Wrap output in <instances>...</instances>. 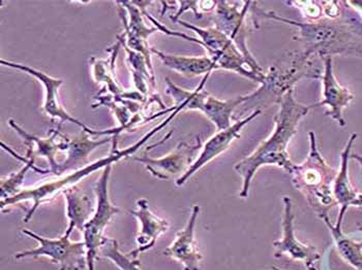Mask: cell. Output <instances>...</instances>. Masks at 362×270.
<instances>
[{
	"instance_id": "cell-1",
	"label": "cell",
	"mask_w": 362,
	"mask_h": 270,
	"mask_svg": "<svg viewBox=\"0 0 362 270\" xmlns=\"http://www.w3.org/2000/svg\"><path fill=\"white\" fill-rule=\"evenodd\" d=\"M250 12L256 28H259V19L281 22L296 28L294 39L305 42L307 48L322 59L334 56L362 58V20L356 13L343 10L337 20L323 18L318 21L298 22L262 10L256 2H252Z\"/></svg>"
},
{
	"instance_id": "cell-2",
	"label": "cell",
	"mask_w": 362,
	"mask_h": 270,
	"mask_svg": "<svg viewBox=\"0 0 362 270\" xmlns=\"http://www.w3.org/2000/svg\"><path fill=\"white\" fill-rule=\"evenodd\" d=\"M314 108V104L296 102L294 90H290L279 104V111L274 116V129L251 155L236 163L234 171L243 178L239 197L247 198L252 178L263 166H276L291 175L295 163L290 159L288 146L297 133L299 123Z\"/></svg>"
},
{
	"instance_id": "cell-3",
	"label": "cell",
	"mask_w": 362,
	"mask_h": 270,
	"mask_svg": "<svg viewBox=\"0 0 362 270\" xmlns=\"http://www.w3.org/2000/svg\"><path fill=\"white\" fill-rule=\"evenodd\" d=\"M182 111L183 109L181 106H177L175 111L169 113V116H168L164 121L160 122V124H158V126L153 127L151 131H148L137 142L127 147L126 149H118V136L119 135H114L113 140H112L113 146H112L110 153L106 157L84 165L81 168L74 171L70 175L57 176V178H55V180L42 183L41 185H37V186L30 187V188L22 189V191L18 193L17 195L6 198V200H1V209H4V207L20 204L21 202H33V205H31L30 209H29L28 213L25 214V216H24V222L28 223L42 203L50 202L58 194L64 193L66 189L75 187L78 183L81 182L86 176L93 175V173H97L100 169H105L109 165H113L114 163L124 159V158L132 157L153 135H156L158 131L162 130L165 127H167L169 123H171L172 120H174V118H176V116Z\"/></svg>"
},
{
	"instance_id": "cell-4",
	"label": "cell",
	"mask_w": 362,
	"mask_h": 270,
	"mask_svg": "<svg viewBox=\"0 0 362 270\" xmlns=\"http://www.w3.org/2000/svg\"><path fill=\"white\" fill-rule=\"evenodd\" d=\"M317 56L305 49L301 52H291L272 64L265 71L264 81L254 92L247 95V100L243 106H249V109L263 111V109L279 104L290 90H294L295 84L300 80L321 79L323 68L315 66Z\"/></svg>"
},
{
	"instance_id": "cell-5",
	"label": "cell",
	"mask_w": 362,
	"mask_h": 270,
	"mask_svg": "<svg viewBox=\"0 0 362 270\" xmlns=\"http://www.w3.org/2000/svg\"><path fill=\"white\" fill-rule=\"evenodd\" d=\"M310 152L305 161L295 164L291 176L293 185L298 190L313 211L319 216L337 205L334 196V183L337 171L332 168L318 149L316 133H308Z\"/></svg>"
},
{
	"instance_id": "cell-6",
	"label": "cell",
	"mask_w": 362,
	"mask_h": 270,
	"mask_svg": "<svg viewBox=\"0 0 362 270\" xmlns=\"http://www.w3.org/2000/svg\"><path fill=\"white\" fill-rule=\"evenodd\" d=\"M210 75L211 73L204 75L199 86L193 91L181 88L167 78V94L173 98L175 102L174 106H181L183 111H201L214 123L216 130H225L231 126L232 116L235 109L247 102V95L237 96L229 100L214 97L204 89Z\"/></svg>"
},
{
	"instance_id": "cell-7",
	"label": "cell",
	"mask_w": 362,
	"mask_h": 270,
	"mask_svg": "<svg viewBox=\"0 0 362 270\" xmlns=\"http://www.w3.org/2000/svg\"><path fill=\"white\" fill-rule=\"evenodd\" d=\"M177 23H180L183 27L193 31L199 37V39H196V37H192L181 32L180 39L203 47L207 52V56H209L218 64V68L234 71L237 75L251 80L254 82H258L259 85L262 84L264 81L265 73L259 75V73H254L250 68L249 63L241 54L235 44L218 28L214 26L207 28L199 27V26L187 23L182 20H180Z\"/></svg>"
},
{
	"instance_id": "cell-8",
	"label": "cell",
	"mask_w": 362,
	"mask_h": 270,
	"mask_svg": "<svg viewBox=\"0 0 362 270\" xmlns=\"http://www.w3.org/2000/svg\"><path fill=\"white\" fill-rule=\"evenodd\" d=\"M74 227L69 225L68 229L60 238H48L31 231L23 229L25 235L35 240L37 247L15 254V259H37L41 257L50 259L51 262L59 265L60 270H79L86 265V249L82 242H71V234Z\"/></svg>"
},
{
	"instance_id": "cell-9",
	"label": "cell",
	"mask_w": 362,
	"mask_h": 270,
	"mask_svg": "<svg viewBox=\"0 0 362 270\" xmlns=\"http://www.w3.org/2000/svg\"><path fill=\"white\" fill-rule=\"evenodd\" d=\"M112 165L103 169L102 175L95 185V196H97V209L95 213L85 224L83 229V242L86 249L87 270H95L100 247L104 243L105 230L110 224L114 216L120 213L122 209L111 202L109 196V180H110Z\"/></svg>"
},
{
	"instance_id": "cell-10",
	"label": "cell",
	"mask_w": 362,
	"mask_h": 270,
	"mask_svg": "<svg viewBox=\"0 0 362 270\" xmlns=\"http://www.w3.org/2000/svg\"><path fill=\"white\" fill-rule=\"evenodd\" d=\"M252 1H216L214 10V27L225 33L235 44L250 68L259 75H264L247 46V16L251 10Z\"/></svg>"
},
{
	"instance_id": "cell-11",
	"label": "cell",
	"mask_w": 362,
	"mask_h": 270,
	"mask_svg": "<svg viewBox=\"0 0 362 270\" xmlns=\"http://www.w3.org/2000/svg\"><path fill=\"white\" fill-rule=\"evenodd\" d=\"M0 63H1V66H6V68L23 71V73L33 75V78H35V79L39 80L42 82L45 89L42 111L49 117L59 120V125H62V123L64 122H71L73 124L77 125L82 130L89 133L90 135L107 136V137L108 136L119 135L124 131L122 127H115V128L107 129V130H93V129L86 126L84 123L79 121V120L74 118L71 113H69L64 108H62L59 99V89L64 84V80L56 79V78L47 75L44 71L30 68L28 66H24V64L17 63V62L1 59L0 60Z\"/></svg>"
},
{
	"instance_id": "cell-12",
	"label": "cell",
	"mask_w": 362,
	"mask_h": 270,
	"mask_svg": "<svg viewBox=\"0 0 362 270\" xmlns=\"http://www.w3.org/2000/svg\"><path fill=\"white\" fill-rule=\"evenodd\" d=\"M262 113V111H252L249 115L239 119L238 121L233 123L229 128L225 130L216 131V135L211 136L206 142L202 146L200 154L193 164L187 169V173H183L176 180V186L182 187L185 183L189 180L194 175H196L201 168L209 164L212 160L218 158V156L225 153L230 148L234 140L240 137L241 131L252 120L256 119L258 116Z\"/></svg>"
},
{
	"instance_id": "cell-13",
	"label": "cell",
	"mask_w": 362,
	"mask_h": 270,
	"mask_svg": "<svg viewBox=\"0 0 362 270\" xmlns=\"http://www.w3.org/2000/svg\"><path fill=\"white\" fill-rule=\"evenodd\" d=\"M284 215L281 228L283 235L281 240L274 243V254L276 257L286 255L293 260L305 263L310 270H317L316 263L320 260L321 256L317 247L301 243L295 233V215L293 211V202L289 196H284Z\"/></svg>"
},
{
	"instance_id": "cell-14",
	"label": "cell",
	"mask_w": 362,
	"mask_h": 270,
	"mask_svg": "<svg viewBox=\"0 0 362 270\" xmlns=\"http://www.w3.org/2000/svg\"><path fill=\"white\" fill-rule=\"evenodd\" d=\"M202 149V140L200 136L196 138L194 144L181 142L173 151L164 157L151 158L147 155L134 157L135 161L145 165L147 171L156 178L168 180L171 176L183 175L193 164L197 152Z\"/></svg>"
},
{
	"instance_id": "cell-15",
	"label": "cell",
	"mask_w": 362,
	"mask_h": 270,
	"mask_svg": "<svg viewBox=\"0 0 362 270\" xmlns=\"http://www.w3.org/2000/svg\"><path fill=\"white\" fill-rule=\"evenodd\" d=\"M323 71H322V99L314 108L326 106V116L332 118L341 127H345L344 109L354 100V94L348 88L339 84L334 70V60L332 57L324 58Z\"/></svg>"
},
{
	"instance_id": "cell-16",
	"label": "cell",
	"mask_w": 362,
	"mask_h": 270,
	"mask_svg": "<svg viewBox=\"0 0 362 270\" xmlns=\"http://www.w3.org/2000/svg\"><path fill=\"white\" fill-rule=\"evenodd\" d=\"M200 209L199 205H194L187 224L177 232L173 243L164 251V255L180 263L183 270H200L203 260L195 236L197 219Z\"/></svg>"
},
{
	"instance_id": "cell-17",
	"label": "cell",
	"mask_w": 362,
	"mask_h": 270,
	"mask_svg": "<svg viewBox=\"0 0 362 270\" xmlns=\"http://www.w3.org/2000/svg\"><path fill=\"white\" fill-rule=\"evenodd\" d=\"M131 214L139 221L141 224L140 232L136 238L137 249L129 254L132 258L137 259L140 254L153 249L158 238L162 234L166 233L170 225L168 221L153 213L148 202L144 198L138 200L137 209L132 211Z\"/></svg>"
},
{
	"instance_id": "cell-18",
	"label": "cell",
	"mask_w": 362,
	"mask_h": 270,
	"mask_svg": "<svg viewBox=\"0 0 362 270\" xmlns=\"http://www.w3.org/2000/svg\"><path fill=\"white\" fill-rule=\"evenodd\" d=\"M119 42L114 44L113 48L108 50L111 53V57L109 60L97 59V58H91L90 63L93 68V75L95 81L103 82L104 89L106 92L111 93L114 99H127L134 100V102H146V96L141 94L140 92H131L126 91L124 87L118 82L115 75V61L117 58L118 50H119Z\"/></svg>"
},
{
	"instance_id": "cell-19",
	"label": "cell",
	"mask_w": 362,
	"mask_h": 270,
	"mask_svg": "<svg viewBox=\"0 0 362 270\" xmlns=\"http://www.w3.org/2000/svg\"><path fill=\"white\" fill-rule=\"evenodd\" d=\"M8 125L18 133L28 146L35 149V155L46 158L50 166V171L53 175H57L59 163L56 161V154L59 151H66V135L60 133V126L57 129L50 130V135L47 137L30 135L24 130L20 125L13 119L8 120Z\"/></svg>"
},
{
	"instance_id": "cell-20",
	"label": "cell",
	"mask_w": 362,
	"mask_h": 270,
	"mask_svg": "<svg viewBox=\"0 0 362 270\" xmlns=\"http://www.w3.org/2000/svg\"><path fill=\"white\" fill-rule=\"evenodd\" d=\"M90 136L93 135L83 130L81 135L74 136V137L66 135V151L64 152H66V158L64 162L59 163L57 175L55 176H64L66 171H70L71 169L76 171L81 168L80 165L86 163L87 158L95 149L103 145L108 144L113 140V136H108L104 140H91Z\"/></svg>"
},
{
	"instance_id": "cell-21",
	"label": "cell",
	"mask_w": 362,
	"mask_h": 270,
	"mask_svg": "<svg viewBox=\"0 0 362 270\" xmlns=\"http://www.w3.org/2000/svg\"><path fill=\"white\" fill-rule=\"evenodd\" d=\"M151 53L156 55L168 68L187 77L206 75L216 69H220L218 64L209 56L173 55L156 48H151Z\"/></svg>"
},
{
	"instance_id": "cell-22",
	"label": "cell",
	"mask_w": 362,
	"mask_h": 270,
	"mask_svg": "<svg viewBox=\"0 0 362 270\" xmlns=\"http://www.w3.org/2000/svg\"><path fill=\"white\" fill-rule=\"evenodd\" d=\"M357 136H358L357 133H352L349 137L345 149L341 154V166L337 171L334 183V196L337 205H341L339 216H337L339 220H344L348 207L352 205L353 202L358 196L356 190L353 188L350 176H349V160L351 159V149H352Z\"/></svg>"
},
{
	"instance_id": "cell-23",
	"label": "cell",
	"mask_w": 362,
	"mask_h": 270,
	"mask_svg": "<svg viewBox=\"0 0 362 270\" xmlns=\"http://www.w3.org/2000/svg\"><path fill=\"white\" fill-rule=\"evenodd\" d=\"M321 220L329 229L341 258L355 269L362 270V243L354 242L344 233L341 230L343 221L337 220L335 224H332L328 216H321Z\"/></svg>"
},
{
	"instance_id": "cell-24",
	"label": "cell",
	"mask_w": 362,
	"mask_h": 270,
	"mask_svg": "<svg viewBox=\"0 0 362 270\" xmlns=\"http://www.w3.org/2000/svg\"><path fill=\"white\" fill-rule=\"evenodd\" d=\"M62 194L66 200L69 225L83 231L85 224L91 218L93 205L90 200L76 186L66 189Z\"/></svg>"
},
{
	"instance_id": "cell-25",
	"label": "cell",
	"mask_w": 362,
	"mask_h": 270,
	"mask_svg": "<svg viewBox=\"0 0 362 270\" xmlns=\"http://www.w3.org/2000/svg\"><path fill=\"white\" fill-rule=\"evenodd\" d=\"M120 42L122 48L127 52V66H129V71H131L132 77H133L134 84H135L138 92L146 96L148 93V89H151L153 91L156 90V78L153 77L151 71H149L148 64H147L144 56L132 50L124 42Z\"/></svg>"
},
{
	"instance_id": "cell-26",
	"label": "cell",
	"mask_w": 362,
	"mask_h": 270,
	"mask_svg": "<svg viewBox=\"0 0 362 270\" xmlns=\"http://www.w3.org/2000/svg\"><path fill=\"white\" fill-rule=\"evenodd\" d=\"M35 158H37V155H35V149L28 146V157L24 158V159L21 158L22 161L25 163V165L20 171L1 178V185H0L1 200L13 197V196L17 195L18 193L22 191L21 186L29 169H35V171H39V173H44L41 169L35 167Z\"/></svg>"
},
{
	"instance_id": "cell-27",
	"label": "cell",
	"mask_w": 362,
	"mask_h": 270,
	"mask_svg": "<svg viewBox=\"0 0 362 270\" xmlns=\"http://www.w3.org/2000/svg\"><path fill=\"white\" fill-rule=\"evenodd\" d=\"M288 4L294 6L297 10L300 11L303 17L307 21L314 22L323 19V10H322L321 2L318 1H291Z\"/></svg>"
},
{
	"instance_id": "cell-28",
	"label": "cell",
	"mask_w": 362,
	"mask_h": 270,
	"mask_svg": "<svg viewBox=\"0 0 362 270\" xmlns=\"http://www.w3.org/2000/svg\"><path fill=\"white\" fill-rule=\"evenodd\" d=\"M177 8H176L177 12L173 17L170 18L175 23L180 21L181 15L185 14V12H189V11L193 12L198 19L202 18V13L199 12L200 11V1H177Z\"/></svg>"
},
{
	"instance_id": "cell-29",
	"label": "cell",
	"mask_w": 362,
	"mask_h": 270,
	"mask_svg": "<svg viewBox=\"0 0 362 270\" xmlns=\"http://www.w3.org/2000/svg\"><path fill=\"white\" fill-rule=\"evenodd\" d=\"M341 2L339 1H321L323 16L326 19L337 20L343 14V8H341Z\"/></svg>"
},
{
	"instance_id": "cell-30",
	"label": "cell",
	"mask_w": 362,
	"mask_h": 270,
	"mask_svg": "<svg viewBox=\"0 0 362 270\" xmlns=\"http://www.w3.org/2000/svg\"><path fill=\"white\" fill-rule=\"evenodd\" d=\"M216 1H200V10L205 13L216 10Z\"/></svg>"
},
{
	"instance_id": "cell-31",
	"label": "cell",
	"mask_w": 362,
	"mask_h": 270,
	"mask_svg": "<svg viewBox=\"0 0 362 270\" xmlns=\"http://www.w3.org/2000/svg\"><path fill=\"white\" fill-rule=\"evenodd\" d=\"M347 6H350L351 8L356 12V14L361 18L362 20V1H345Z\"/></svg>"
},
{
	"instance_id": "cell-32",
	"label": "cell",
	"mask_w": 362,
	"mask_h": 270,
	"mask_svg": "<svg viewBox=\"0 0 362 270\" xmlns=\"http://www.w3.org/2000/svg\"><path fill=\"white\" fill-rule=\"evenodd\" d=\"M351 207H362V194H358L356 200L353 202L352 205Z\"/></svg>"
},
{
	"instance_id": "cell-33",
	"label": "cell",
	"mask_w": 362,
	"mask_h": 270,
	"mask_svg": "<svg viewBox=\"0 0 362 270\" xmlns=\"http://www.w3.org/2000/svg\"><path fill=\"white\" fill-rule=\"evenodd\" d=\"M351 159L356 160L357 162L359 163L361 167V173H362V156L357 155V154H351Z\"/></svg>"
}]
</instances>
